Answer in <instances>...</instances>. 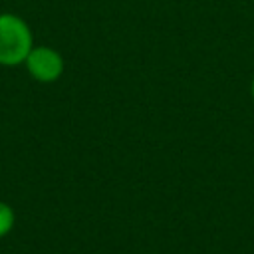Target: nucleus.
Masks as SVG:
<instances>
[{"mask_svg": "<svg viewBox=\"0 0 254 254\" xmlns=\"http://www.w3.org/2000/svg\"><path fill=\"white\" fill-rule=\"evenodd\" d=\"M252 97H254V79H252Z\"/></svg>", "mask_w": 254, "mask_h": 254, "instance_id": "nucleus-4", "label": "nucleus"}, {"mask_svg": "<svg viewBox=\"0 0 254 254\" xmlns=\"http://www.w3.org/2000/svg\"><path fill=\"white\" fill-rule=\"evenodd\" d=\"M34 48V36L24 18L18 14H0V65L14 67L26 62Z\"/></svg>", "mask_w": 254, "mask_h": 254, "instance_id": "nucleus-1", "label": "nucleus"}, {"mask_svg": "<svg viewBox=\"0 0 254 254\" xmlns=\"http://www.w3.org/2000/svg\"><path fill=\"white\" fill-rule=\"evenodd\" d=\"M26 71L40 83H52L64 73V58L50 46H34L24 62Z\"/></svg>", "mask_w": 254, "mask_h": 254, "instance_id": "nucleus-2", "label": "nucleus"}, {"mask_svg": "<svg viewBox=\"0 0 254 254\" xmlns=\"http://www.w3.org/2000/svg\"><path fill=\"white\" fill-rule=\"evenodd\" d=\"M14 224H16V212H14V208L8 202L0 200V238L8 236L12 232V228H14Z\"/></svg>", "mask_w": 254, "mask_h": 254, "instance_id": "nucleus-3", "label": "nucleus"}]
</instances>
